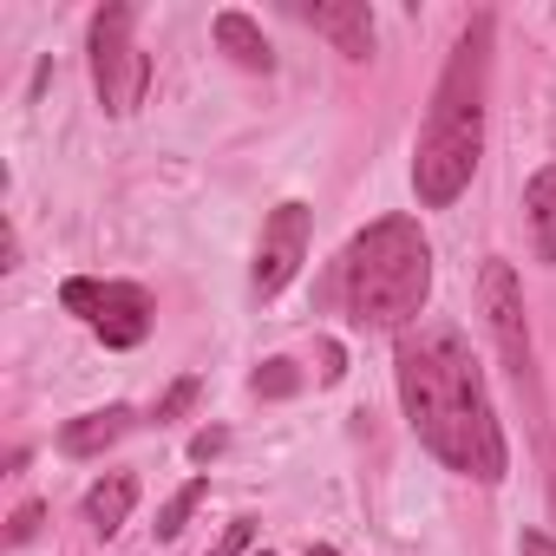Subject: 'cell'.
Segmentation results:
<instances>
[{
  "label": "cell",
  "instance_id": "cell-8",
  "mask_svg": "<svg viewBox=\"0 0 556 556\" xmlns=\"http://www.w3.org/2000/svg\"><path fill=\"white\" fill-rule=\"evenodd\" d=\"M321 40H334V53L367 60L374 53V8L367 0H315V8H295Z\"/></svg>",
  "mask_w": 556,
  "mask_h": 556
},
{
  "label": "cell",
  "instance_id": "cell-3",
  "mask_svg": "<svg viewBox=\"0 0 556 556\" xmlns=\"http://www.w3.org/2000/svg\"><path fill=\"white\" fill-rule=\"evenodd\" d=\"M432 295V242L413 216H380L348 242L341 302L354 328H413Z\"/></svg>",
  "mask_w": 556,
  "mask_h": 556
},
{
  "label": "cell",
  "instance_id": "cell-11",
  "mask_svg": "<svg viewBox=\"0 0 556 556\" xmlns=\"http://www.w3.org/2000/svg\"><path fill=\"white\" fill-rule=\"evenodd\" d=\"M216 47H223L242 73H268V66H275V53H268L262 27H255L249 14H216Z\"/></svg>",
  "mask_w": 556,
  "mask_h": 556
},
{
  "label": "cell",
  "instance_id": "cell-1",
  "mask_svg": "<svg viewBox=\"0 0 556 556\" xmlns=\"http://www.w3.org/2000/svg\"><path fill=\"white\" fill-rule=\"evenodd\" d=\"M393 374H400L406 426L419 432V445L439 465H452L458 478H478V484H497L510 471V445H504V426L491 413L484 367H478L471 341L452 321L406 328L400 354H393Z\"/></svg>",
  "mask_w": 556,
  "mask_h": 556
},
{
  "label": "cell",
  "instance_id": "cell-15",
  "mask_svg": "<svg viewBox=\"0 0 556 556\" xmlns=\"http://www.w3.org/2000/svg\"><path fill=\"white\" fill-rule=\"evenodd\" d=\"M197 393H203V380H197V374H184V380H170V393L157 400V413H151V419H157V426H170V419H184V413L197 406Z\"/></svg>",
  "mask_w": 556,
  "mask_h": 556
},
{
  "label": "cell",
  "instance_id": "cell-13",
  "mask_svg": "<svg viewBox=\"0 0 556 556\" xmlns=\"http://www.w3.org/2000/svg\"><path fill=\"white\" fill-rule=\"evenodd\" d=\"M249 387H255V400H289V393H302V374H295V361H262Z\"/></svg>",
  "mask_w": 556,
  "mask_h": 556
},
{
  "label": "cell",
  "instance_id": "cell-18",
  "mask_svg": "<svg viewBox=\"0 0 556 556\" xmlns=\"http://www.w3.org/2000/svg\"><path fill=\"white\" fill-rule=\"evenodd\" d=\"M242 549H249V523H229V530H223V543H216L210 556H242Z\"/></svg>",
  "mask_w": 556,
  "mask_h": 556
},
{
  "label": "cell",
  "instance_id": "cell-6",
  "mask_svg": "<svg viewBox=\"0 0 556 556\" xmlns=\"http://www.w3.org/2000/svg\"><path fill=\"white\" fill-rule=\"evenodd\" d=\"M302 255H308V203H275L268 223H262V242H255V275H249L255 295H262V302L282 295V289L295 282Z\"/></svg>",
  "mask_w": 556,
  "mask_h": 556
},
{
  "label": "cell",
  "instance_id": "cell-7",
  "mask_svg": "<svg viewBox=\"0 0 556 556\" xmlns=\"http://www.w3.org/2000/svg\"><path fill=\"white\" fill-rule=\"evenodd\" d=\"M484 321H491V341H497L504 367L523 380L530 374V328H523V289H517L510 262H484Z\"/></svg>",
  "mask_w": 556,
  "mask_h": 556
},
{
  "label": "cell",
  "instance_id": "cell-4",
  "mask_svg": "<svg viewBox=\"0 0 556 556\" xmlns=\"http://www.w3.org/2000/svg\"><path fill=\"white\" fill-rule=\"evenodd\" d=\"M138 14L125 8V0H112V8L92 14V34H86V53H92V86H99V105L112 118H131L144 105V86H151V60L138 53L131 40Z\"/></svg>",
  "mask_w": 556,
  "mask_h": 556
},
{
  "label": "cell",
  "instance_id": "cell-5",
  "mask_svg": "<svg viewBox=\"0 0 556 556\" xmlns=\"http://www.w3.org/2000/svg\"><path fill=\"white\" fill-rule=\"evenodd\" d=\"M66 315H79L105 348H138L151 334V295L138 282H86V275H73V282L60 289Z\"/></svg>",
  "mask_w": 556,
  "mask_h": 556
},
{
  "label": "cell",
  "instance_id": "cell-17",
  "mask_svg": "<svg viewBox=\"0 0 556 556\" xmlns=\"http://www.w3.org/2000/svg\"><path fill=\"white\" fill-rule=\"evenodd\" d=\"M223 445H229L223 432H197V439H190V458H197V465H210V458H216Z\"/></svg>",
  "mask_w": 556,
  "mask_h": 556
},
{
  "label": "cell",
  "instance_id": "cell-2",
  "mask_svg": "<svg viewBox=\"0 0 556 556\" xmlns=\"http://www.w3.org/2000/svg\"><path fill=\"white\" fill-rule=\"evenodd\" d=\"M484 86H491V14H478L445 73H439V92H432V112H426V131H419V151H413V190L426 210H445L465 197L471 170H478V151H484Z\"/></svg>",
  "mask_w": 556,
  "mask_h": 556
},
{
  "label": "cell",
  "instance_id": "cell-21",
  "mask_svg": "<svg viewBox=\"0 0 556 556\" xmlns=\"http://www.w3.org/2000/svg\"><path fill=\"white\" fill-rule=\"evenodd\" d=\"M308 556H341V549H328V543H308Z\"/></svg>",
  "mask_w": 556,
  "mask_h": 556
},
{
  "label": "cell",
  "instance_id": "cell-12",
  "mask_svg": "<svg viewBox=\"0 0 556 556\" xmlns=\"http://www.w3.org/2000/svg\"><path fill=\"white\" fill-rule=\"evenodd\" d=\"M523 210H530V229H536V255L556 262V170H536L530 177Z\"/></svg>",
  "mask_w": 556,
  "mask_h": 556
},
{
  "label": "cell",
  "instance_id": "cell-10",
  "mask_svg": "<svg viewBox=\"0 0 556 556\" xmlns=\"http://www.w3.org/2000/svg\"><path fill=\"white\" fill-rule=\"evenodd\" d=\"M131 504H138V478H131V471H105V478L86 491V523H92L99 536H112V530H125Z\"/></svg>",
  "mask_w": 556,
  "mask_h": 556
},
{
  "label": "cell",
  "instance_id": "cell-16",
  "mask_svg": "<svg viewBox=\"0 0 556 556\" xmlns=\"http://www.w3.org/2000/svg\"><path fill=\"white\" fill-rule=\"evenodd\" d=\"M34 530H40V504H21V510H14V523H8V543H27Z\"/></svg>",
  "mask_w": 556,
  "mask_h": 556
},
{
  "label": "cell",
  "instance_id": "cell-19",
  "mask_svg": "<svg viewBox=\"0 0 556 556\" xmlns=\"http://www.w3.org/2000/svg\"><path fill=\"white\" fill-rule=\"evenodd\" d=\"M341 374H348V354H341V348H334V341H328V348H321V380H328V387H334V380H341Z\"/></svg>",
  "mask_w": 556,
  "mask_h": 556
},
{
  "label": "cell",
  "instance_id": "cell-9",
  "mask_svg": "<svg viewBox=\"0 0 556 556\" xmlns=\"http://www.w3.org/2000/svg\"><path fill=\"white\" fill-rule=\"evenodd\" d=\"M131 426H138V413H131V406L79 413V419H66V426H60V452H66V458H99V452H105V445H118Z\"/></svg>",
  "mask_w": 556,
  "mask_h": 556
},
{
  "label": "cell",
  "instance_id": "cell-14",
  "mask_svg": "<svg viewBox=\"0 0 556 556\" xmlns=\"http://www.w3.org/2000/svg\"><path fill=\"white\" fill-rule=\"evenodd\" d=\"M203 491H210V484H203V478H190V484H184V491H177V497L157 510V536H177V530L190 523V510L203 504Z\"/></svg>",
  "mask_w": 556,
  "mask_h": 556
},
{
  "label": "cell",
  "instance_id": "cell-20",
  "mask_svg": "<svg viewBox=\"0 0 556 556\" xmlns=\"http://www.w3.org/2000/svg\"><path fill=\"white\" fill-rule=\"evenodd\" d=\"M523 556H556V536H543V530H523Z\"/></svg>",
  "mask_w": 556,
  "mask_h": 556
}]
</instances>
